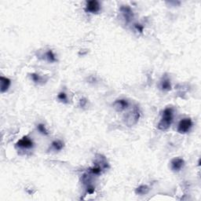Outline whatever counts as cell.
<instances>
[{
    "mask_svg": "<svg viewBox=\"0 0 201 201\" xmlns=\"http://www.w3.org/2000/svg\"><path fill=\"white\" fill-rule=\"evenodd\" d=\"M52 147L53 148V149L56 150V151H61L63 148H64V143L61 141H54L52 142Z\"/></svg>",
    "mask_w": 201,
    "mask_h": 201,
    "instance_id": "7c38bea8",
    "label": "cell"
},
{
    "mask_svg": "<svg viewBox=\"0 0 201 201\" xmlns=\"http://www.w3.org/2000/svg\"><path fill=\"white\" fill-rule=\"evenodd\" d=\"M134 28H135L139 32H141H141H143V30H144V26L140 25V24H134Z\"/></svg>",
    "mask_w": 201,
    "mask_h": 201,
    "instance_id": "ac0fdd59",
    "label": "cell"
},
{
    "mask_svg": "<svg viewBox=\"0 0 201 201\" xmlns=\"http://www.w3.org/2000/svg\"><path fill=\"white\" fill-rule=\"evenodd\" d=\"M31 78H32V79L33 80L35 83H40L42 80H43L42 77L39 75H38V74H36V73L31 74Z\"/></svg>",
    "mask_w": 201,
    "mask_h": 201,
    "instance_id": "e0dca14e",
    "label": "cell"
},
{
    "mask_svg": "<svg viewBox=\"0 0 201 201\" xmlns=\"http://www.w3.org/2000/svg\"><path fill=\"white\" fill-rule=\"evenodd\" d=\"M185 166V161L182 158H175L171 160V167L173 171L178 172L182 169Z\"/></svg>",
    "mask_w": 201,
    "mask_h": 201,
    "instance_id": "5b68a950",
    "label": "cell"
},
{
    "mask_svg": "<svg viewBox=\"0 0 201 201\" xmlns=\"http://www.w3.org/2000/svg\"><path fill=\"white\" fill-rule=\"evenodd\" d=\"M120 11H121L122 14H123V17L125 18L126 21H130L133 18V13L130 7H129L128 6H122L120 7Z\"/></svg>",
    "mask_w": 201,
    "mask_h": 201,
    "instance_id": "ba28073f",
    "label": "cell"
},
{
    "mask_svg": "<svg viewBox=\"0 0 201 201\" xmlns=\"http://www.w3.org/2000/svg\"><path fill=\"white\" fill-rule=\"evenodd\" d=\"M129 106L128 102L125 99H118L113 103L114 109H116L117 112H122L127 109Z\"/></svg>",
    "mask_w": 201,
    "mask_h": 201,
    "instance_id": "52a82bcc",
    "label": "cell"
},
{
    "mask_svg": "<svg viewBox=\"0 0 201 201\" xmlns=\"http://www.w3.org/2000/svg\"><path fill=\"white\" fill-rule=\"evenodd\" d=\"M33 145H34L33 141L29 137H26V136L22 137L21 140H19L17 142V146L22 149H31L33 147Z\"/></svg>",
    "mask_w": 201,
    "mask_h": 201,
    "instance_id": "8992f818",
    "label": "cell"
},
{
    "mask_svg": "<svg viewBox=\"0 0 201 201\" xmlns=\"http://www.w3.org/2000/svg\"><path fill=\"white\" fill-rule=\"evenodd\" d=\"M0 84H1V92L4 93L8 91L11 84V81L10 79L6 77L1 76L0 77Z\"/></svg>",
    "mask_w": 201,
    "mask_h": 201,
    "instance_id": "9c48e42d",
    "label": "cell"
},
{
    "mask_svg": "<svg viewBox=\"0 0 201 201\" xmlns=\"http://www.w3.org/2000/svg\"><path fill=\"white\" fill-rule=\"evenodd\" d=\"M149 190L150 189L148 185H142L138 186L137 189H135V193L137 194V195H146V194L149 193Z\"/></svg>",
    "mask_w": 201,
    "mask_h": 201,
    "instance_id": "30bf717a",
    "label": "cell"
},
{
    "mask_svg": "<svg viewBox=\"0 0 201 201\" xmlns=\"http://www.w3.org/2000/svg\"><path fill=\"white\" fill-rule=\"evenodd\" d=\"M161 89L163 91H171V81H170L168 79H164L163 80L162 82H161Z\"/></svg>",
    "mask_w": 201,
    "mask_h": 201,
    "instance_id": "8fae6325",
    "label": "cell"
},
{
    "mask_svg": "<svg viewBox=\"0 0 201 201\" xmlns=\"http://www.w3.org/2000/svg\"><path fill=\"white\" fill-rule=\"evenodd\" d=\"M173 109L167 108L163 112V116L158 123V129L160 130H167L173 123Z\"/></svg>",
    "mask_w": 201,
    "mask_h": 201,
    "instance_id": "6da1fadb",
    "label": "cell"
},
{
    "mask_svg": "<svg viewBox=\"0 0 201 201\" xmlns=\"http://www.w3.org/2000/svg\"><path fill=\"white\" fill-rule=\"evenodd\" d=\"M192 126V119L190 118H185L179 122L178 126V132L180 133H186L191 130Z\"/></svg>",
    "mask_w": 201,
    "mask_h": 201,
    "instance_id": "3957f363",
    "label": "cell"
},
{
    "mask_svg": "<svg viewBox=\"0 0 201 201\" xmlns=\"http://www.w3.org/2000/svg\"><path fill=\"white\" fill-rule=\"evenodd\" d=\"M57 98H58L61 102L67 103L68 102V98H67V95L64 92H61L57 95Z\"/></svg>",
    "mask_w": 201,
    "mask_h": 201,
    "instance_id": "2e32d148",
    "label": "cell"
},
{
    "mask_svg": "<svg viewBox=\"0 0 201 201\" xmlns=\"http://www.w3.org/2000/svg\"><path fill=\"white\" fill-rule=\"evenodd\" d=\"M102 169H103V167H102V166L100 165V164H97L95 166V167H92V168H91V169H90V171L92 173L93 175H100V174H101Z\"/></svg>",
    "mask_w": 201,
    "mask_h": 201,
    "instance_id": "4fadbf2b",
    "label": "cell"
},
{
    "mask_svg": "<svg viewBox=\"0 0 201 201\" xmlns=\"http://www.w3.org/2000/svg\"><path fill=\"white\" fill-rule=\"evenodd\" d=\"M101 10V6H100L99 2L97 0H91V1H88L87 2V6H86V12H90L92 14H98Z\"/></svg>",
    "mask_w": 201,
    "mask_h": 201,
    "instance_id": "277c9868",
    "label": "cell"
},
{
    "mask_svg": "<svg viewBox=\"0 0 201 201\" xmlns=\"http://www.w3.org/2000/svg\"><path fill=\"white\" fill-rule=\"evenodd\" d=\"M37 129H38V130L40 132V133H43V134H44V135H48L49 134L48 130H46V126H45L44 124H42V123L39 124L37 126Z\"/></svg>",
    "mask_w": 201,
    "mask_h": 201,
    "instance_id": "9a60e30c",
    "label": "cell"
},
{
    "mask_svg": "<svg viewBox=\"0 0 201 201\" xmlns=\"http://www.w3.org/2000/svg\"><path fill=\"white\" fill-rule=\"evenodd\" d=\"M141 113L137 107H134L132 110L125 115L124 123L126 126H132L135 125L140 119Z\"/></svg>",
    "mask_w": 201,
    "mask_h": 201,
    "instance_id": "7a4b0ae2",
    "label": "cell"
},
{
    "mask_svg": "<svg viewBox=\"0 0 201 201\" xmlns=\"http://www.w3.org/2000/svg\"><path fill=\"white\" fill-rule=\"evenodd\" d=\"M95 187L93 186V185H88L87 186V192H88L89 194H93L95 192Z\"/></svg>",
    "mask_w": 201,
    "mask_h": 201,
    "instance_id": "d6986e66",
    "label": "cell"
},
{
    "mask_svg": "<svg viewBox=\"0 0 201 201\" xmlns=\"http://www.w3.org/2000/svg\"><path fill=\"white\" fill-rule=\"evenodd\" d=\"M46 59H47V61L50 63L55 62V61H57V59H56V57H55V55H54V53H53V51H52L51 50H50L49 51L46 52Z\"/></svg>",
    "mask_w": 201,
    "mask_h": 201,
    "instance_id": "5bb4252c",
    "label": "cell"
}]
</instances>
